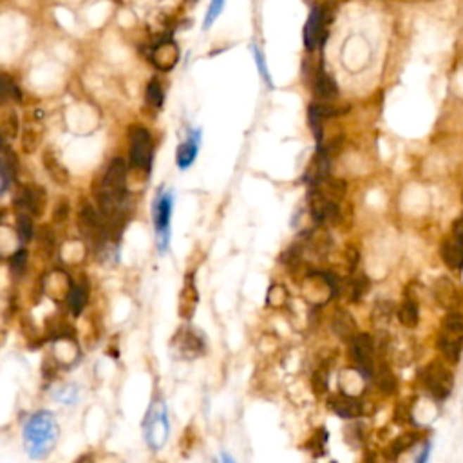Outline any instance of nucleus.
Returning a JSON list of instances; mask_svg holds the SVG:
<instances>
[{
  "label": "nucleus",
  "instance_id": "obj_13",
  "mask_svg": "<svg viewBox=\"0 0 463 463\" xmlns=\"http://www.w3.org/2000/svg\"><path fill=\"white\" fill-rule=\"evenodd\" d=\"M199 144H201V132L199 131H192L183 144H179L176 151V165L177 169L186 170L192 167V163L198 158L199 152Z\"/></svg>",
  "mask_w": 463,
  "mask_h": 463
},
{
  "label": "nucleus",
  "instance_id": "obj_40",
  "mask_svg": "<svg viewBox=\"0 0 463 463\" xmlns=\"http://www.w3.org/2000/svg\"><path fill=\"white\" fill-rule=\"evenodd\" d=\"M396 421L398 424H404V421H409V418H411V414H409V409L405 407L404 404L398 405V409H396V414H395Z\"/></svg>",
  "mask_w": 463,
  "mask_h": 463
},
{
  "label": "nucleus",
  "instance_id": "obj_30",
  "mask_svg": "<svg viewBox=\"0 0 463 463\" xmlns=\"http://www.w3.org/2000/svg\"><path fill=\"white\" fill-rule=\"evenodd\" d=\"M145 100H147V106L152 107V109H161L163 107L165 101V93L163 87L158 80H152L151 84L147 85V94H145Z\"/></svg>",
  "mask_w": 463,
  "mask_h": 463
},
{
  "label": "nucleus",
  "instance_id": "obj_3",
  "mask_svg": "<svg viewBox=\"0 0 463 463\" xmlns=\"http://www.w3.org/2000/svg\"><path fill=\"white\" fill-rule=\"evenodd\" d=\"M463 342V315L458 312H449L443 319L442 333L438 338V348L443 357L451 362H456L462 353Z\"/></svg>",
  "mask_w": 463,
  "mask_h": 463
},
{
  "label": "nucleus",
  "instance_id": "obj_5",
  "mask_svg": "<svg viewBox=\"0 0 463 463\" xmlns=\"http://www.w3.org/2000/svg\"><path fill=\"white\" fill-rule=\"evenodd\" d=\"M420 380L424 388L438 400H443L452 391V373L440 364H429L421 369Z\"/></svg>",
  "mask_w": 463,
  "mask_h": 463
},
{
  "label": "nucleus",
  "instance_id": "obj_10",
  "mask_svg": "<svg viewBox=\"0 0 463 463\" xmlns=\"http://www.w3.org/2000/svg\"><path fill=\"white\" fill-rule=\"evenodd\" d=\"M324 13L320 8H313L303 31L304 46L307 51H315L324 38Z\"/></svg>",
  "mask_w": 463,
  "mask_h": 463
},
{
  "label": "nucleus",
  "instance_id": "obj_23",
  "mask_svg": "<svg viewBox=\"0 0 463 463\" xmlns=\"http://www.w3.org/2000/svg\"><path fill=\"white\" fill-rule=\"evenodd\" d=\"M42 139H44L42 127L27 125L24 131H22V138H20L22 151H24L25 154H31V152H34L38 147H40Z\"/></svg>",
  "mask_w": 463,
  "mask_h": 463
},
{
  "label": "nucleus",
  "instance_id": "obj_35",
  "mask_svg": "<svg viewBox=\"0 0 463 463\" xmlns=\"http://www.w3.org/2000/svg\"><path fill=\"white\" fill-rule=\"evenodd\" d=\"M252 51H253V58H255V63H257V69H259V72H261L262 80L266 82L268 87H272L274 84H272V76H269L268 65H266V62H265V55H262L261 49H259L257 46H253Z\"/></svg>",
  "mask_w": 463,
  "mask_h": 463
},
{
  "label": "nucleus",
  "instance_id": "obj_37",
  "mask_svg": "<svg viewBox=\"0 0 463 463\" xmlns=\"http://www.w3.org/2000/svg\"><path fill=\"white\" fill-rule=\"evenodd\" d=\"M223 8H224V0H212L210 8H208L207 11V17H205V24H203L205 30H208V27L214 24L215 18L220 17L221 11H223Z\"/></svg>",
  "mask_w": 463,
  "mask_h": 463
},
{
  "label": "nucleus",
  "instance_id": "obj_6",
  "mask_svg": "<svg viewBox=\"0 0 463 463\" xmlns=\"http://www.w3.org/2000/svg\"><path fill=\"white\" fill-rule=\"evenodd\" d=\"M145 438L152 449L160 451L169 438V417L163 404L152 405L151 414L145 421Z\"/></svg>",
  "mask_w": 463,
  "mask_h": 463
},
{
  "label": "nucleus",
  "instance_id": "obj_12",
  "mask_svg": "<svg viewBox=\"0 0 463 463\" xmlns=\"http://www.w3.org/2000/svg\"><path fill=\"white\" fill-rule=\"evenodd\" d=\"M151 60L160 71H170L179 60V47L174 40H163L158 46H154L151 53Z\"/></svg>",
  "mask_w": 463,
  "mask_h": 463
},
{
  "label": "nucleus",
  "instance_id": "obj_17",
  "mask_svg": "<svg viewBox=\"0 0 463 463\" xmlns=\"http://www.w3.org/2000/svg\"><path fill=\"white\" fill-rule=\"evenodd\" d=\"M335 114H337V110L333 109L331 106H326V103H313V106H310L307 120H310V127L313 129V134H315L319 141L320 136H322V123L328 118H331V116H335Z\"/></svg>",
  "mask_w": 463,
  "mask_h": 463
},
{
  "label": "nucleus",
  "instance_id": "obj_4",
  "mask_svg": "<svg viewBox=\"0 0 463 463\" xmlns=\"http://www.w3.org/2000/svg\"><path fill=\"white\" fill-rule=\"evenodd\" d=\"M172 192H160L152 203V223L156 228V239L160 252H167L170 243V215H172Z\"/></svg>",
  "mask_w": 463,
  "mask_h": 463
},
{
  "label": "nucleus",
  "instance_id": "obj_25",
  "mask_svg": "<svg viewBox=\"0 0 463 463\" xmlns=\"http://www.w3.org/2000/svg\"><path fill=\"white\" fill-rule=\"evenodd\" d=\"M17 236L22 246L30 243V241L34 237L33 215L27 214V212L17 210Z\"/></svg>",
  "mask_w": 463,
  "mask_h": 463
},
{
  "label": "nucleus",
  "instance_id": "obj_34",
  "mask_svg": "<svg viewBox=\"0 0 463 463\" xmlns=\"http://www.w3.org/2000/svg\"><path fill=\"white\" fill-rule=\"evenodd\" d=\"M69 199L68 198H58V201L53 207V223L63 224L68 223L69 220Z\"/></svg>",
  "mask_w": 463,
  "mask_h": 463
},
{
  "label": "nucleus",
  "instance_id": "obj_14",
  "mask_svg": "<svg viewBox=\"0 0 463 463\" xmlns=\"http://www.w3.org/2000/svg\"><path fill=\"white\" fill-rule=\"evenodd\" d=\"M42 165H44V169H46L47 176H49L51 179L56 183V185L58 186L69 185V179H71V176H69L68 167L62 163V160H60L58 154H56L53 148H46V151H44Z\"/></svg>",
  "mask_w": 463,
  "mask_h": 463
},
{
  "label": "nucleus",
  "instance_id": "obj_33",
  "mask_svg": "<svg viewBox=\"0 0 463 463\" xmlns=\"http://www.w3.org/2000/svg\"><path fill=\"white\" fill-rule=\"evenodd\" d=\"M367 290H369V279H367L364 274L355 277L353 281H351V286H350L351 300H353V303L360 300L364 295L367 293Z\"/></svg>",
  "mask_w": 463,
  "mask_h": 463
},
{
  "label": "nucleus",
  "instance_id": "obj_8",
  "mask_svg": "<svg viewBox=\"0 0 463 463\" xmlns=\"http://www.w3.org/2000/svg\"><path fill=\"white\" fill-rule=\"evenodd\" d=\"M17 210L27 212L33 217H42L47 208V192L40 185H27L22 189L18 198L15 199Z\"/></svg>",
  "mask_w": 463,
  "mask_h": 463
},
{
  "label": "nucleus",
  "instance_id": "obj_26",
  "mask_svg": "<svg viewBox=\"0 0 463 463\" xmlns=\"http://www.w3.org/2000/svg\"><path fill=\"white\" fill-rule=\"evenodd\" d=\"M418 315H420V313H418L417 300L409 295V297L404 299V303H402L400 310H398V319H400V322L405 328H417Z\"/></svg>",
  "mask_w": 463,
  "mask_h": 463
},
{
  "label": "nucleus",
  "instance_id": "obj_24",
  "mask_svg": "<svg viewBox=\"0 0 463 463\" xmlns=\"http://www.w3.org/2000/svg\"><path fill=\"white\" fill-rule=\"evenodd\" d=\"M337 84L328 72L320 71L315 78V94L320 100H333L337 96Z\"/></svg>",
  "mask_w": 463,
  "mask_h": 463
},
{
  "label": "nucleus",
  "instance_id": "obj_11",
  "mask_svg": "<svg viewBox=\"0 0 463 463\" xmlns=\"http://www.w3.org/2000/svg\"><path fill=\"white\" fill-rule=\"evenodd\" d=\"M198 303H199L198 286H196L194 277L189 274L185 277V282H183L182 291H179V306H177V313H179V317L185 320L192 319L196 310H198Z\"/></svg>",
  "mask_w": 463,
  "mask_h": 463
},
{
  "label": "nucleus",
  "instance_id": "obj_28",
  "mask_svg": "<svg viewBox=\"0 0 463 463\" xmlns=\"http://www.w3.org/2000/svg\"><path fill=\"white\" fill-rule=\"evenodd\" d=\"M393 313H395V306H393V303L380 300V303L375 306V310H373L371 319H373V322H375L376 326H388L393 319Z\"/></svg>",
  "mask_w": 463,
  "mask_h": 463
},
{
  "label": "nucleus",
  "instance_id": "obj_15",
  "mask_svg": "<svg viewBox=\"0 0 463 463\" xmlns=\"http://www.w3.org/2000/svg\"><path fill=\"white\" fill-rule=\"evenodd\" d=\"M176 341H179V351L183 357L194 358L205 353V341L194 329H182L177 333Z\"/></svg>",
  "mask_w": 463,
  "mask_h": 463
},
{
  "label": "nucleus",
  "instance_id": "obj_21",
  "mask_svg": "<svg viewBox=\"0 0 463 463\" xmlns=\"http://www.w3.org/2000/svg\"><path fill=\"white\" fill-rule=\"evenodd\" d=\"M89 300V286L87 284H72L71 291L68 295V306L72 315L80 317L84 313Z\"/></svg>",
  "mask_w": 463,
  "mask_h": 463
},
{
  "label": "nucleus",
  "instance_id": "obj_42",
  "mask_svg": "<svg viewBox=\"0 0 463 463\" xmlns=\"http://www.w3.org/2000/svg\"><path fill=\"white\" fill-rule=\"evenodd\" d=\"M4 139H6V136H4V132L0 131V148L4 147Z\"/></svg>",
  "mask_w": 463,
  "mask_h": 463
},
{
  "label": "nucleus",
  "instance_id": "obj_22",
  "mask_svg": "<svg viewBox=\"0 0 463 463\" xmlns=\"http://www.w3.org/2000/svg\"><path fill=\"white\" fill-rule=\"evenodd\" d=\"M434 297L438 300L440 306L451 307L456 303V286L451 279L442 277L434 284Z\"/></svg>",
  "mask_w": 463,
  "mask_h": 463
},
{
  "label": "nucleus",
  "instance_id": "obj_9",
  "mask_svg": "<svg viewBox=\"0 0 463 463\" xmlns=\"http://www.w3.org/2000/svg\"><path fill=\"white\" fill-rule=\"evenodd\" d=\"M310 210L319 223H337L341 217L338 201L329 198L320 189H313L310 192Z\"/></svg>",
  "mask_w": 463,
  "mask_h": 463
},
{
  "label": "nucleus",
  "instance_id": "obj_20",
  "mask_svg": "<svg viewBox=\"0 0 463 463\" xmlns=\"http://www.w3.org/2000/svg\"><path fill=\"white\" fill-rule=\"evenodd\" d=\"M71 288H72V282L71 279L68 277V274L55 272V274H51L49 284L44 286V290H46L55 300H65L68 299L69 291H71Z\"/></svg>",
  "mask_w": 463,
  "mask_h": 463
},
{
  "label": "nucleus",
  "instance_id": "obj_31",
  "mask_svg": "<svg viewBox=\"0 0 463 463\" xmlns=\"http://www.w3.org/2000/svg\"><path fill=\"white\" fill-rule=\"evenodd\" d=\"M417 440H418V436L414 433L402 434V436H398V438L391 443V447H389V449H391V451H389V456H391V458H396V456L400 455V452L411 449V447L417 443Z\"/></svg>",
  "mask_w": 463,
  "mask_h": 463
},
{
  "label": "nucleus",
  "instance_id": "obj_32",
  "mask_svg": "<svg viewBox=\"0 0 463 463\" xmlns=\"http://www.w3.org/2000/svg\"><path fill=\"white\" fill-rule=\"evenodd\" d=\"M9 269L15 277H22L27 269V250L20 248L13 253L11 259H9Z\"/></svg>",
  "mask_w": 463,
  "mask_h": 463
},
{
  "label": "nucleus",
  "instance_id": "obj_38",
  "mask_svg": "<svg viewBox=\"0 0 463 463\" xmlns=\"http://www.w3.org/2000/svg\"><path fill=\"white\" fill-rule=\"evenodd\" d=\"M266 300H268L269 306H281V304H284V300H286V290L282 286H272Z\"/></svg>",
  "mask_w": 463,
  "mask_h": 463
},
{
  "label": "nucleus",
  "instance_id": "obj_36",
  "mask_svg": "<svg viewBox=\"0 0 463 463\" xmlns=\"http://www.w3.org/2000/svg\"><path fill=\"white\" fill-rule=\"evenodd\" d=\"M0 131L4 132L6 138H15V136L18 134V131H20V125H18V120L17 116H15V113H9L8 118H4V122L0 123Z\"/></svg>",
  "mask_w": 463,
  "mask_h": 463
},
{
  "label": "nucleus",
  "instance_id": "obj_27",
  "mask_svg": "<svg viewBox=\"0 0 463 463\" xmlns=\"http://www.w3.org/2000/svg\"><path fill=\"white\" fill-rule=\"evenodd\" d=\"M37 239H38V248L46 257L55 255L56 243H55V234H53V228L49 224H42V227L37 230Z\"/></svg>",
  "mask_w": 463,
  "mask_h": 463
},
{
  "label": "nucleus",
  "instance_id": "obj_1",
  "mask_svg": "<svg viewBox=\"0 0 463 463\" xmlns=\"http://www.w3.org/2000/svg\"><path fill=\"white\" fill-rule=\"evenodd\" d=\"M58 434L60 429L55 414L49 413V411H38V413H34L30 420L25 421V451L33 459L46 458L55 449Z\"/></svg>",
  "mask_w": 463,
  "mask_h": 463
},
{
  "label": "nucleus",
  "instance_id": "obj_29",
  "mask_svg": "<svg viewBox=\"0 0 463 463\" xmlns=\"http://www.w3.org/2000/svg\"><path fill=\"white\" fill-rule=\"evenodd\" d=\"M376 383H379V388L382 389L386 395H391V393H395L396 388H398L396 376L393 375V371L386 366H382L376 371Z\"/></svg>",
  "mask_w": 463,
  "mask_h": 463
},
{
  "label": "nucleus",
  "instance_id": "obj_16",
  "mask_svg": "<svg viewBox=\"0 0 463 463\" xmlns=\"http://www.w3.org/2000/svg\"><path fill=\"white\" fill-rule=\"evenodd\" d=\"M442 253V259L447 266L455 272L463 268V239L459 237H452V239H447L440 248Z\"/></svg>",
  "mask_w": 463,
  "mask_h": 463
},
{
  "label": "nucleus",
  "instance_id": "obj_19",
  "mask_svg": "<svg viewBox=\"0 0 463 463\" xmlns=\"http://www.w3.org/2000/svg\"><path fill=\"white\" fill-rule=\"evenodd\" d=\"M331 328L333 331L337 333L341 338H344V341H351V338L357 335V322H355V319L351 317V313L344 312V310H341V312L333 315Z\"/></svg>",
  "mask_w": 463,
  "mask_h": 463
},
{
  "label": "nucleus",
  "instance_id": "obj_2",
  "mask_svg": "<svg viewBox=\"0 0 463 463\" xmlns=\"http://www.w3.org/2000/svg\"><path fill=\"white\" fill-rule=\"evenodd\" d=\"M152 156H154V145H152L151 132L144 125L129 127V158L131 167L138 169L147 176L152 169Z\"/></svg>",
  "mask_w": 463,
  "mask_h": 463
},
{
  "label": "nucleus",
  "instance_id": "obj_7",
  "mask_svg": "<svg viewBox=\"0 0 463 463\" xmlns=\"http://www.w3.org/2000/svg\"><path fill=\"white\" fill-rule=\"evenodd\" d=\"M350 353L357 364L358 373L364 376L371 375L373 369V355H375V341L367 333H357L350 341Z\"/></svg>",
  "mask_w": 463,
  "mask_h": 463
},
{
  "label": "nucleus",
  "instance_id": "obj_18",
  "mask_svg": "<svg viewBox=\"0 0 463 463\" xmlns=\"http://www.w3.org/2000/svg\"><path fill=\"white\" fill-rule=\"evenodd\" d=\"M329 407L342 418H357L362 414V404L353 396H335L329 400Z\"/></svg>",
  "mask_w": 463,
  "mask_h": 463
},
{
  "label": "nucleus",
  "instance_id": "obj_41",
  "mask_svg": "<svg viewBox=\"0 0 463 463\" xmlns=\"http://www.w3.org/2000/svg\"><path fill=\"white\" fill-rule=\"evenodd\" d=\"M9 91H15V93H17V89H15V87H8V84H6V82L2 80V78H0V98L6 96V94H8Z\"/></svg>",
  "mask_w": 463,
  "mask_h": 463
},
{
  "label": "nucleus",
  "instance_id": "obj_39",
  "mask_svg": "<svg viewBox=\"0 0 463 463\" xmlns=\"http://www.w3.org/2000/svg\"><path fill=\"white\" fill-rule=\"evenodd\" d=\"M313 389H315L317 395H322L328 389V371L319 369L313 375Z\"/></svg>",
  "mask_w": 463,
  "mask_h": 463
}]
</instances>
